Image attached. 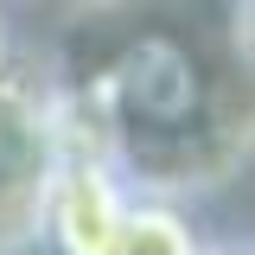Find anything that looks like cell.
Masks as SVG:
<instances>
[{"label":"cell","instance_id":"6da1fadb","mask_svg":"<svg viewBox=\"0 0 255 255\" xmlns=\"http://www.w3.org/2000/svg\"><path fill=\"white\" fill-rule=\"evenodd\" d=\"M45 83L64 147L134 198L211 191L249 159V0H83Z\"/></svg>","mask_w":255,"mask_h":255},{"label":"cell","instance_id":"7a4b0ae2","mask_svg":"<svg viewBox=\"0 0 255 255\" xmlns=\"http://www.w3.org/2000/svg\"><path fill=\"white\" fill-rule=\"evenodd\" d=\"M58 159H64V134L45 64L13 58L0 70V255L38 249V217H45Z\"/></svg>","mask_w":255,"mask_h":255},{"label":"cell","instance_id":"3957f363","mask_svg":"<svg viewBox=\"0 0 255 255\" xmlns=\"http://www.w3.org/2000/svg\"><path fill=\"white\" fill-rule=\"evenodd\" d=\"M134 191L102 166L96 153L64 147L51 191H45V217H38V243L51 255H109L115 249V230H122Z\"/></svg>","mask_w":255,"mask_h":255},{"label":"cell","instance_id":"277c9868","mask_svg":"<svg viewBox=\"0 0 255 255\" xmlns=\"http://www.w3.org/2000/svg\"><path fill=\"white\" fill-rule=\"evenodd\" d=\"M109 255H204V236L172 198H134Z\"/></svg>","mask_w":255,"mask_h":255},{"label":"cell","instance_id":"5b68a950","mask_svg":"<svg viewBox=\"0 0 255 255\" xmlns=\"http://www.w3.org/2000/svg\"><path fill=\"white\" fill-rule=\"evenodd\" d=\"M204 255H249V243H236V236L230 243H204Z\"/></svg>","mask_w":255,"mask_h":255},{"label":"cell","instance_id":"8992f818","mask_svg":"<svg viewBox=\"0 0 255 255\" xmlns=\"http://www.w3.org/2000/svg\"><path fill=\"white\" fill-rule=\"evenodd\" d=\"M13 64V32H6V13H0V70Z\"/></svg>","mask_w":255,"mask_h":255}]
</instances>
